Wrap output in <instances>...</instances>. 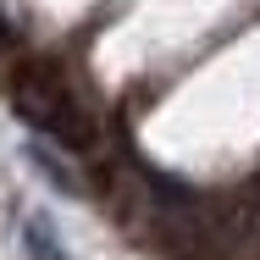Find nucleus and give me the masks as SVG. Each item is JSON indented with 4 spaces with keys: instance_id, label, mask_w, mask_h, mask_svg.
Listing matches in <instances>:
<instances>
[{
    "instance_id": "nucleus-1",
    "label": "nucleus",
    "mask_w": 260,
    "mask_h": 260,
    "mask_svg": "<svg viewBox=\"0 0 260 260\" xmlns=\"http://www.w3.org/2000/svg\"><path fill=\"white\" fill-rule=\"evenodd\" d=\"M11 100H17V111H22V122H34L45 139H55V144H89V127H83V116H78V105H72V94L55 83L50 72H22L17 83H11Z\"/></svg>"
},
{
    "instance_id": "nucleus-3",
    "label": "nucleus",
    "mask_w": 260,
    "mask_h": 260,
    "mask_svg": "<svg viewBox=\"0 0 260 260\" xmlns=\"http://www.w3.org/2000/svg\"><path fill=\"white\" fill-rule=\"evenodd\" d=\"M22 233H28V255H34V260H67V255H61V244H55V227L45 221V216H28Z\"/></svg>"
},
{
    "instance_id": "nucleus-2",
    "label": "nucleus",
    "mask_w": 260,
    "mask_h": 260,
    "mask_svg": "<svg viewBox=\"0 0 260 260\" xmlns=\"http://www.w3.org/2000/svg\"><path fill=\"white\" fill-rule=\"evenodd\" d=\"M28 160H34V166H39L45 177H50V183H55V188H61V194H72V200L83 194V177H78V172H72L67 160H55L50 150H45V144H34V150H28Z\"/></svg>"
}]
</instances>
